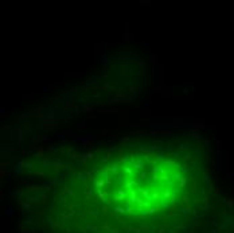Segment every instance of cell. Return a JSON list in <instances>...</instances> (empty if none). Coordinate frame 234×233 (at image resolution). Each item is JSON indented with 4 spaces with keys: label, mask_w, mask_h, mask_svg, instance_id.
Masks as SVG:
<instances>
[{
    "label": "cell",
    "mask_w": 234,
    "mask_h": 233,
    "mask_svg": "<svg viewBox=\"0 0 234 233\" xmlns=\"http://www.w3.org/2000/svg\"><path fill=\"white\" fill-rule=\"evenodd\" d=\"M93 185L109 209L147 217L168 210L182 198L187 174L172 156L137 148L97 170Z\"/></svg>",
    "instance_id": "obj_1"
}]
</instances>
